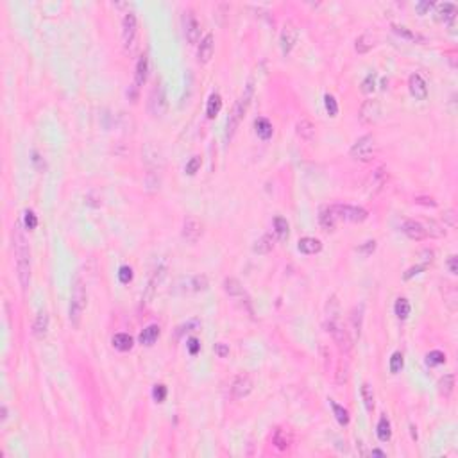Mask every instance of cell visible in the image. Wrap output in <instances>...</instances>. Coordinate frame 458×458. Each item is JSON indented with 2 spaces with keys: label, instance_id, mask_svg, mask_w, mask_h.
<instances>
[{
  "label": "cell",
  "instance_id": "6da1fadb",
  "mask_svg": "<svg viewBox=\"0 0 458 458\" xmlns=\"http://www.w3.org/2000/svg\"><path fill=\"white\" fill-rule=\"evenodd\" d=\"M13 251H15L18 281L22 285V288L27 290L29 281H31V252H29L25 233L22 229V220H18L15 224V227H13Z\"/></svg>",
  "mask_w": 458,
  "mask_h": 458
},
{
  "label": "cell",
  "instance_id": "7a4b0ae2",
  "mask_svg": "<svg viewBox=\"0 0 458 458\" xmlns=\"http://www.w3.org/2000/svg\"><path fill=\"white\" fill-rule=\"evenodd\" d=\"M251 100H252V82H249L245 91L240 95V98L235 102L231 113L227 117V122H226V140L227 141L233 140V136H235L236 129H238V126H240V122L243 120L247 110L251 106Z\"/></svg>",
  "mask_w": 458,
  "mask_h": 458
},
{
  "label": "cell",
  "instance_id": "3957f363",
  "mask_svg": "<svg viewBox=\"0 0 458 458\" xmlns=\"http://www.w3.org/2000/svg\"><path fill=\"white\" fill-rule=\"evenodd\" d=\"M86 301H88L86 288H84L82 279L77 276V278L74 279V283H72L70 310H68V319H70V324L74 326V328H79V326H81V319H82V314H84V308H86Z\"/></svg>",
  "mask_w": 458,
  "mask_h": 458
},
{
  "label": "cell",
  "instance_id": "277c9868",
  "mask_svg": "<svg viewBox=\"0 0 458 458\" xmlns=\"http://www.w3.org/2000/svg\"><path fill=\"white\" fill-rule=\"evenodd\" d=\"M326 331L331 333L333 340H335V344L338 345V349H340L342 352H349L352 349V338L349 337V331L344 328V326L340 324V321L338 319H328L324 324Z\"/></svg>",
  "mask_w": 458,
  "mask_h": 458
},
{
  "label": "cell",
  "instance_id": "5b68a950",
  "mask_svg": "<svg viewBox=\"0 0 458 458\" xmlns=\"http://www.w3.org/2000/svg\"><path fill=\"white\" fill-rule=\"evenodd\" d=\"M136 36H138V20L134 13H127L122 20V41H124V48L126 50H133L136 45Z\"/></svg>",
  "mask_w": 458,
  "mask_h": 458
},
{
  "label": "cell",
  "instance_id": "8992f818",
  "mask_svg": "<svg viewBox=\"0 0 458 458\" xmlns=\"http://www.w3.org/2000/svg\"><path fill=\"white\" fill-rule=\"evenodd\" d=\"M333 213L337 219L349 220V222H364L369 217L367 210L360 206H349V204H333L331 206Z\"/></svg>",
  "mask_w": 458,
  "mask_h": 458
},
{
  "label": "cell",
  "instance_id": "52a82bcc",
  "mask_svg": "<svg viewBox=\"0 0 458 458\" xmlns=\"http://www.w3.org/2000/svg\"><path fill=\"white\" fill-rule=\"evenodd\" d=\"M372 152H374V136L372 134L362 136L351 147V158L358 161H369L372 158Z\"/></svg>",
  "mask_w": 458,
  "mask_h": 458
},
{
  "label": "cell",
  "instance_id": "ba28073f",
  "mask_svg": "<svg viewBox=\"0 0 458 458\" xmlns=\"http://www.w3.org/2000/svg\"><path fill=\"white\" fill-rule=\"evenodd\" d=\"M252 388H255V381H252V378L249 376V374H238V376L233 380L231 383V394L235 399H243V397H247V395L251 394Z\"/></svg>",
  "mask_w": 458,
  "mask_h": 458
},
{
  "label": "cell",
  "instance_id": "9c48e42d",
  "mask_svg": "<svg viewBox=\"0 0 458 458\" xmlns=\"http://www.w3.org/2000/svg\"><path fill=\"white\" fill-rule=\"evenodd\" d=\"M149 110L154 117H161V115H165V111H167V95H165V88L161 82L156 84V88H154L152 93H150Z\"/></svg>",
  "mask_w": 458,
  "mask_h": 458
},
{
  "label": "cell",
  "instance_id": "30bf717a",
  "mask_svg": "<svg viewBox=\"0 0 458 458\" xmlns=\"http://www.w3.org/2000/svg\"><path fill=\"white\" fill-rule=\"evenodd\" d=\"M202 236V224L195 217H186L183 222V238L190 243L199 242V238Z\"/></svg>",
  "mask_w": 458,
  "mask_h": 458
},
{
  "label": "cell",
  "instance_id": "8fae6325",
  "mask_svg": "<svg viewBox=\"0 0 458 458\" xmlns=\"http://www.w3.org/2000/svg\"><path fill=\"white\" fill-rule=\"evenodd\" d=\"M299 38V31L297 27L294 25V22H286L285 25H283V31H281V38H279V41H281V50L283 54H288L292 48H294L295 41H297Z\"/></svg>",
  "mask_w": 458,
  "mask_h": 458
},
{
  "label": "cell",
  "instance_id": "7c38bea8",
  "mask_svg": "<svg viewBox=\"0 0 458 458\" xmlns=\"http://www.w3.org/2000/svg\"><path fill=\"white\" fill-rule=\"evenodd\" d=\"M381 115V106L376 98H369L362 104L360 108V118L365 124H374Z\"/></svg>",
  "mask_w": 458,
  "mask_h": 458
},
{
  "label": "cell",
  "instance_id": "4fadbf2b",
  "mask_svg": "<svg viewBox=\"0 0 458 458\" xmlns=\"http://www.w3.org/2000/svg\"><path fill=\"white\" fill-rule=\"evenodd\" d=\"M184 34H186V39L190 43L195 45L199 41V36H200V25L195 18V13L193 11H186L184 13Z\"/></svg>",
  "mask_w": 458,
  "mask_h": 458
},
{
  "label": "cell",
  "instance_id": "5bb4252c",
  "mask_svg": "<svg viewBox=\"0 0 458 458\" xmlns=\"http://www.w3.org/2000/svg\"><path fill=\"white\" fill-rule=\"evenodd\" d=\"M401 229H403V233L408 236V238L415 240V242H421V240L428 238L426 226H423V224L417 222V220H404Z\"/></svg>",
  "mask_w": 458,
  "mask_h": 458
},
{
  "label": "cell",
  "instance_id": "9a60e30c",
  "mask_svg": "<svg viewBox=\"0 0 458 458\" xmlns=\"http://www.w3.org/2000/svg\"><path fill=\"white\" fill-rule=\"evenodd\" d=\"M408 86H410V93L414 95L417 100H426L428 98V86L426 81L421 77L419 74L410 75V81H408Z\"/></svg>",
  "mask_w": 458,
  "mask_h": 458
},
{
  "label": "cell",
  "instance_id": "2e32d148",
  "mask_svg": "<svg viewBox=\"0 0 458 458\" xmlns=\"http://www.w3.org/2000/svg\"><path fill=\"white\" fill-rule=\"evenodd\" d=\"M213 52H215V39L213 34H206L199 43V50H197V59L199 63H208L212 59Z\"/></svg>",
  "mask_w": 458,
  "mask_h": 458
},
{
  "label": "cell",
  "instance_id": "e0dca14e",
  "mask_svg": "<svg viewBox=\"0 0 458 458\" xmlns=\"http://www.w3.org/2000/svg\"><path fill=\"white\" fill-rule=\"evenodd\" d=\"M149 75V59L147 56H140V59L136 61V70H134V84L133 86L136 90H140V86H143Z\"/></svg>",
  "mask_w": 458,
  "mask_h": 458
},
{
  "label": "cell",
  "instance_id": "ac0fdd59",
  "mask_svg": "<svg viewBox=\"0 0 458 458\" xmlns=\"http://www.w3.org/2000/svg\"><path fill=\"white\" fill-rule=\"evenodd\" d=\"M295 133L301 140L304 141H312L315 138V126L312 124V120L308 118H301V120L295 124Z\"/></svg>",
  "mask_w": 458,
  "mask_h": 458
},
{
  "label": "cell",
  "instance_id": "d6986e66",
  "mask_svg": "<svg viewBox=\"0 0 458 458\" xmlns=\"http://www.w3.org/2000/svg\"><path fill=\"white\" fill-rule=\"evenodd\" d=\"M224 290H226V294L231 295V297L249 299L245 295V290H243L242 283H240L236 278H226V279H224Z\"/></svg>",
  "mask_w": 458,
  "mask_h": 458
},
{
  "label": "cell",
  "instance_id": "ffe728a7",
  "mask_svg": "<svg viewBox=\"0 0 458 458\" xmlns=\"http://www.w3.org/2000/svg\"><path fill=\"white\" fill-rule=\"evenodd\" d=\"M297 249L302 255H317L322 251V242L317 238H312V236H304V238L299 240Z\"/></svg>",
  "mask_w": 458,
  "mask_h": 458
},
{
  "label": "cell",
  "instance_id": "44dd1931",
  "mask_svg": "<svg viewBox=\"0 0 458 458\" xmlns=\"http://www.w3.org/2000/svg\"><path fill=\"white\" fill-rule=\"evenodd\" d=\"M47 331H48V315L45 312H39L34 324H32V335L38 340H43L47 337Z\"/></svg>",
  "mask_w": 458,
  "mask_h": 458
},
{
  "label": "cell",
  "instance_id": "7402d4cb",
  "mask_svg": "<svg viewBox=\"0 0 458 458\" xmlns=\"http://www.w3.org/2000/svg\"><path fill=\"white\" fill-rule=\"evenodd\" d=\"M337 217H335V213H333L331 206H326L321 210V213H319V222H321L322 229L324 231H335V227H337Z\"/></svg>",
  "mask_w": 458,
  "mask_h": 458
},
{
  "label": "cell",
  "instance_id": "603a6c76",
  "mask_svg": "<svg viewBox=\"0 0 458 458\" xmlns=\"http://www.w3.org/2000/svg\"><path fill=\"white\" fill-rule=\"evenodd\" d=\"M160 333H161V329H160V326L158 324H150V326H147V328L143 329V331L140 333V344L141 345H154V342L158 340V337H160Z\"/></svg>",
  "mask_w": 458,
  "mask_h": 458
},
{
  "label": "cell",
  "instance_id": "cb8c5ba5",
  "mask_svg": "<svg viewBox=\"0 0 458 458\" xmlns=\"http://www.w3.org/2000/svg\"><path fill=\"white\" fill-rule=\"evenodd\" d=\"M272 442H274V446L278 447V449L285 451V449H288V447L292 446V435H290L286 430H283V428H276L274 437H272Z\"/></svg>",
  "mask_w": 458,
  "mask_h": 458
},
{
  "label": "cell",
  "instance_id": "d4e9b609",
  "mask_svg": "<svg viewBox=\"0 0 458 458\" xmlns=\"http://www.w3.org/2000/svg\"><path fill=\"white\" fill-rule=\"evenodd\" d=\"M274 243H276V238L272 235H263L262 238L256 240L255 247H252V251L258 252V255H267V252H270L272 249H274Z\"/></svg>",
  "mask_w": 458,
  "mask_h": 458
},
{
  "label": "cell",
  "instance_id": "484cf974",
  "mask_svg": "<svg viewBox=\"0 0 458 458\" xmlns=\"http://www.w3.org/2000/svg\"><path fill=\"white\" fill-rule=\"evenodd\" d=\"M111 342H113V347L118 349V351H122V352L129 351V349L133 347V344H134L133 337L127 335V333H117V335L111 338Z\"/></svg>",
  "mask_w": 458,
  "mask_h": 458
},
{
  "label": "cell",
  "instance_id": "4316f807",
  "mask_svg": "<svg viewBox=\"0 0 458 458\" xmlns=\"http://www.w3.org/2000/svg\"><path fill=\"white\" fill-rule=\"evenodd\" d=\"M376 433H378V439L381 442H388L392 437V428H390V421H388L387 415H381L380 421H378V426H376Z\"/></svg>",
  "mask_w": 458,
  "mask_h": 458
},
{
  "label": "cell",
  "instance_id": "83f0119b",
  "mask_svg": "<svg viewBox=\"0 0 458 458\" xmlns=\"http://www.w3.org/2000/svg\"><path fill=\"white\" fill-rule=\"evenodd\" d=\"M255 129H256V134H258L262 140H269V138L272 136V133H274V129H272V124H270L267 118H256V120H255Z\"/></svg>",
  "mask_w": 458,
  "mask_h": 458
},
{
  "label": "cell",
  "instance_id": "f1b7e54d",
  "mask_svg": "<svg viewBox=\"0 0 458 458\" xmlns=\"http://www.w3.org/2000/svg\"><path fill=\"white\" fill-rule=\"evenodd\" d=\"M220 110H222V97H220V93L215 91V93L210 95V100H208V106H206L208 118H215L220 113Z\"/></svg>",
  "mask_w": 458,
  "mask_h": 458
},
{
  "label": "cell",
  "instance_id": "f546056e",
  "mask_svg": "<svg viewBox=\"0 0 458 458\" xmlns=\"http://www.w3.org/2000/svg\"><path fill=\"white\" fill-rule=\"evenodd\" d=\"M437 15H439V20H444V22H453L454 16H456V6L451 4V2L439 4L437 6Z\"/></svg>",
  "mask_w": 458,
  "mask_h": 458
},
{
  "label": "cell",
  "instance_id": "4dcf8cb0",
  "mask_svg": "<svg viewBox=\"0 0 458 458\" xmlns=\"http://www.w3.org/2000/svg\"><path fill=\"white\" fill-rule=\"evenodd\" d=\"M329 404H331L333 414H335V419L338 421V424H340V426H347L349 421H351V417H349V412L345 410L344 406H340V404L335 403V401H331V399H329Z\"/></svg>",
  "mask_w": 458,
  "mask_h": 458
},
{
  "label": "cell",
  "instance_id": "1f68e13d",
  "mask_svg": "<svg viewBox=\"0 0 458 458\" xmlns=\"http://www.w3.org/2000/svg\"><path fill=\"white\" fill-rule=\"evenodd\" d=\"M454 390V376L453 374H446L444 378H440L439 381V392L444 395V397H451Z\"/></svg>",
  "mask_w": 458,
  "mask_h": 458
},
{
  "label": "cell",
  "instance_id": "d6a6232c",
  "mask_svg": "<svg viewBox=\"0 0 458 458\" xmlns=\"http://www.w3.org/2000/svg\"><path fill=\"white\" fill-rule=\"evenodd\" d=\"M374 38H372L371 34H362L360 38L357 39V45H354V48H357L358 54H365V52H369L372 47H374Z\"/></svg>",
  "mask_w": 458,
  "mask_h": 458
},
{
  "label": "cell",
  "instance_id": "836d02e7",
  "mask_svg": "<svg viewBox=\"0 0 458 458\" xmlns=\"http://www.w3.org/2000/svg\"><path fill=\"white\" fill-rule=\"evenodd\" d=\"M362 399H364V404L369 412L374 410V392H372V387L369 383L362 385Z\"/></svg>",
  "mask_w": 458,
  "mask_h": 458
},
{
  "label": "cell",
  "instance_id": "e575fe53",
  "mask_svg": "<svg viewBox=\"0 0 458 458\" xmlns=\"http://www.w3.org/2000/svg\"><path fill=\"white\" fill-rule=\"evenodd\" d=\"M410 310H412V306H410V302H408V299L399 297L397 301H395L394 312H395V315H397L399 319H406L408 315H410Z\"/></svg>",
  "mask_w": 458,
  "mask_h": 458
},
{
  "label": "cell",
  "instance_id": "d590c367",
  "mask_svg": "<svg viewBox=\"0 0 458 458\" xmlns=\"http://www.w3.org/2000/svg\"><path fill=\"white\" fill-rule=\"evenodd\" d=\"M274 229H276V235H278L279 240H286L288 238V222H286V219H283V217H276L274 219Z\"/></svg>",
  "mask_w": 458,
  "mask_h": 458
},
{
  "label": "cell",
  "instance_id": "8d00e7d4",
  "mask_svg": "<svg viewBox=\"0 0 458 458\" xmlns=\"http://www.w3.org/2000/svg\"><path fill=\"white\" fill-rule=\"evenodd\" d=\"M394 32L395 34H399L401 38L410 39V41H424L423 36H419L417 32H412L410 29L404 27V25H394Z\"/></svg>",
  "mask_w": 458,
  "mask_h": 458
},
{
  "label": "cell",
  "instance_id": "74e56055",
  "mask_svg": "<svg viewBox=\"0 0 458 458\" xmlns=\"http://www.w3.org/2000/svg\"><path fill=\"white\" fill-rule=\"evenodd\" d=\"M403 365H404L403 352L395 351L394 354L390 357V364H388V367H390V372H392V374H399L401 369H403Z\"/></svg>",
  "mask_w": 458,
  "mask_h": 458
},
{
  "label": "cell",
  "instance_id": "f35d334b",
  "mask_svg": "<svg viewBox=\"0 0 458 458\" xmlns=\"http://www.w3.org/2000/svg\"><path fill=\"white\" fill-rule=\"evenodd\" d=\"M338 314H340L338 299L337 295H331L328 299V304H326V315H328V319H338Z\"/></svg>",
  "mask_w": 458,
  "mask_h": 458
},
{
  "label": "cell",
  "instance_id": "ab89813d",
  "mask_svg": "<svg viewBox=\"0 0 458 458\" xmlns=\"http://www.w3.org/2000/svg\"><path fill=\"white\" fill-rule=\"evenodd\" d=\"M444 362H446V354H444L442 351H431V352H428L426 364L430 365V367H435V365H442Z\"/></svg>",
  "mask_w": 458,
  "mask_h": 458
},
{
  "label": "cell",
  "instance_id": "60d3db41",
  "mask_svg": "<svg viewBox=\"0 0 458 458\" xmlns=\"http://www.w3.org/2000/svg\"><path fill=\"white\" fill-rule=\"evenodd\" d=\"M24 226L29 231L36 229V226H38V217H36V213L32 210H25L24 212Z\"/></svg>",
  "mask_w": 458,
  "mask_h": 458
},
{
  "label": "cell",
  "instance_id": "b9f144b4",
  "mask_svg": "<svg viewBox=\"0 0 458 458\" xmlns=\"http://www.w3.org/2000/svg\"><path fill=\"white\" fill-rule=\"evenodd\" d=\"M324 104H326V111L329 113V117H337L338 115V104H337V98L333 95H326L324 97Z\"/></svg>",
  "mask_w": 458,
  "mask_h": 458
},
{
  "label": "cell",
  "instance_id": "7bdbcfd3",
  "mask_svg": "<svg viewBox=\"0 0 458 458\" xmlns=\"http://www.w3.org/2000/svg\"><path fill=\"white\" fill-rule=\"evenodd\" d=\"M167 394H169V390H167V387H165L163 383L154 385L152 397H154V401H156V403H163V401L167 399Z\"/></svg>",
  "mask_w": 458,
  "mask_h": 458
},
{
  "label": "cell",
  "instance_id": "ee69618b",
  "mask_svg": "<svg viewBox=\"0 0 458 458\" xmlns=\"http://www.w3.org/2000/svg\"><path fill=\"white\" fill-rule=\"evenodd\" d=\"M374 88H376V74H369L362 82V91L364 93H372Z\"/></svg>",
  "mask_w": 458,
  "mask_h": 458
},
{
  "label": "cell",
  "instance_id": "f6af8a7d",
  "mask_svg": "<svg viewBox=\"0 0 458 458\" xmlns=\"http://www.w3.org/2000/svg\"><path fill=\"white\" fill-rule=\"evenodd\" d=\"M351 324H352V329H354V335L357 337H360V328H362V308H354V312H352L351 315Z\"/></svg>",
  "mask_w": 458,
  "mask_h": 458
},
{
  "label": "cell",
  "instance_id": "bcb514c9",
  "mask_svg": "<svg viewBox=\"0 0 458 458\" xmlns=\"http://www.w3.org/2000/svg\"><path fill=\"white\" fill-rule=\"evenodd\" d=\"M118 279H120L122 285H127V283L133 281V269L127 265L120 267V270H118Z\"/></svg>",
  "mask_w": 458,
  "mask_h": 458
},
{
  "label": "cell",
  "instance_id": "7dc6e473",
  "mask_svg": "<svg viewBox=\"0 0 458 458\" xmlns=\"http://www.w3.org/2000/svg\"><path fill=\"white\" fill-rule=\"evenodd\" d=\"M200 163H202V161H200V158L199 156H193L192 160L186 163V167H184V172L188 174V176H193V174H195L197 170L200 169Z\"/></svg>",
  "mask_w": 458,
  "mask_h": 458
},
{
  "label": "cell",
  "instance_id": "c3c4849f",
  "mask_svg": "<svg viewBox=\"0 0 458 458\" xmlns=\"http://www.w3.org/2000/svg\"><path fill=\"white\" fill-rule=\"evenodd\" d=\"M374 249H376V242H374V240H369V242H365L364 245L358 247L357 251L362 252L364 256H369V255H372V252H374Z\"/></svg>",
  "mask_w": 458,
  "mask_h": 458
},
{
  "label": "cell",
  "instance_id": "681fc988",
  "mask_svg": "<svg viewBox=\"0 0 458 458\" xmlns=\"http://www.w3.org/2000/svg\"><path fill=\"white\" fill-rule=\"evenodd\" d=\"M206 288H208L206 276H195L193 278V290H206Z\"/></svg>",
  "mask_w": 458,
  "mask_h": 458
},
{
  "label": "cell",
  "instance_id": "f907efd6",
  "mask_svg": "<svg viewBox=\"0 0 458 458\" xmlns=\"http://www.w3.org/2000/svg\"><path fill=\"white\" fill-rule=\"evenodd\" d=\"M444 222L449 224V227H456V212L454 210H446L444 212Z\"/></svg>",
  "mask_w": 458,
  "mask_h": 458
},
{
  "label": "cell",
  "instance_id": "816d5d0a",
  "mask_svg": "<svg viewBox=\"0 0 458 458\" xmlns=\"http://www.w3.org/2000/svg\"><path fill=\"white\" fill-rule=\"evenodd\" d=\"M186 347H188L190 354H197V352L200 351V342L192 337V338H188V342H186Z\"/></svg>",
  "mask_w": 458,
  "mask_h": 458
},
{
  "label": "cell",
  "instance_id": "f5cc1de1",
  "mask_svg": "<svg viewBox=\"0 0 458 458\" xmlns=\"http://www.w3.org/2000/svg\"><path fill=\"white\" fill-rule=\"evenodd\" d=\"M424 269H426V265H415V267H412V269H408L406 272H404L403 278H404V279H410L412 276L419 274V272H423Z\"/></svg>",
  "mask_w": 458,
  "mask_h": 458
},
{
  "label": "cell",
  "instance_id": "db71d44e",
  "mask_svg": "<svg viewBox=\"0 0 458 458\" xmlns=\"http://www.w3.org/2000/svg\"><path fill=\"white\" fill-rule=\"evenodd\" d=\"M215 352L219 354L220 358H226L227 354H229V347H227L226 344H222V342H220V344L215 345Z\"/></svg>",
  "mask_w": 458,
  "mask_h": 458
},
{
  "label": "cell",
  "instance_id": "11a10c76",
  "mask_svg": "<svg viewBox=\"0 0 458 458\" xmlns=\"http://www.w3.org/2000/svg\"><path fill=\"white\" fill-rule=\"evenodd\" d=\"M456 256H449V260H447V267H449V272L451 274H456L458 272V265H456Z\"/></svg>",
  "mask_w": 458,
  "mask_h": 458
},
{
  "label": "cell",
  "instance_id": "9f6ffc18",
  "mask_svg": "<svg viewBox=\"0 0 458 458\" xmlns=\"http://www.w3.org/2000/svg\"><path fill=\"white\" fill-rule=\"evenodd\" d=\"M431 6H433V2H421V4H417V9H419L421 15H424V13H426V9H430Z\"/></svg>",
  "mask_w": 458,
  "mask_h": 458
},
{
  "label": "cell",
  "instance_id": "6f0895ef",
  "mask_svg": "<svg viewBox=\"0 0 458 458\" xmlns=\"http://www.w3.org/2000/svg\"><path fill=\"white\" fill-rule=\"evenodd\" d=\"M8 419V408H6V404H2V423Z\"/></svg>",
  "mask_w": 458,
  "mask_h": 458
},
{
  "label": "cell",
  "instance_id": "680465c9",
  "mask_svg": "<svg viewBox=\"0 0 458 458\" xmlns=\"http://www.w3.org/2000/svg\"><path fill=\"white\" fill-rule=\"evenodd\" d=\"M372 456H385V453L381 449H372Z\"/></svg>",
  "mask_w": 458,
  "mask_h": 458
}]
</instances>
